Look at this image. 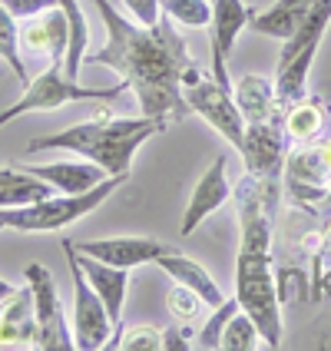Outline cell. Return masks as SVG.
<instances>
[{
    "label": "cell",
    "mask_w": 331,
    "mask_h": 351,
    "mask_svg": "<svg viewBox=\"0 0 331 351\" xmlns=\"http://www.w3.org/2000/svg\"><path fill=\"white\" fill-rule=\"evenodd\" d=\"M106 27V43L97 53H86L83 63L90 66H110L119 80L130 83L136 93L143 117L186 119V86L202 70L189 57L186 37L175 30L173 17H162L153 27H143L133 17H123L110 0H93Z\"/></svg>",
    "instance_id": "6da1fadb"
},
{
    "label": "cell",
    "mask_w": 331,
    "mask_h": 351,
    "mask_svg": "<svg viewBox=\"0 0 331 351\" xmlns=\"http://www.w3.org/2000/svg\"><path fill=\"white\" fill-rule=\"evenodd\" d=\"M278 193L258 182L255 176H245L235 189L238 206V258H235V298L242 312L255 322L265 348H278L285 338L282 322V302L272 272V209Z\"/></svg>",
    "instance_id": "7a4b0ae2"
},
{
    "label": "cell",
    "mask_w": 331,
    "mask_h": 351,
    "mask_svg": "<svg viewBox=\"0 0 331 351\" xmlns=\"http://www.w3.org/2000/svg\"><path fill=\"white\" fill-rule=\"evenodd\" d=\"M169 119L162 117H110L97 113L86 123H77L70 130H60L50 136H37L27 143V149H66L77 156L97 162L106 176H130L136 149L149 136L166 130Z\"/></svg>",
    "instance_id": "3957f363"
},
{
    "label": "cell",
    "mask_w": 331,
    "mask_h": 351,
    "mask_svg": "<svg viewBox=\"0 0 331 351\" xmlns=\"http://www.w3.org/2000/svg\"><path fill=\"white\" fill-rule=\"evenodd\" d=\"M126 179L130 176H106L99 186L86 189V193L77 195L60 193V195H47L40 202H30V206L0 209V226L3 229H17V232H57V229H66V226L79 222L83 215L99 209Z\"/></svg>",
    "instance_id": "277c9868"
},
{
    "label": "cell",
    "mask_w": 331,
    "mask_h": 351,
    "mask_svg": "<svg viewBox=\"0 0 331 351\" xmlns=\"http://www.w3.org/2000/svg\"><path fill=\"white\" fill-rule=\"evenodd\" d=\"M126 90H130L126 80H119L117 86H79L77 80L63 73V63H47V70L23 86L17 103L0 110V130L27 113H53L66 103H110V99L123 97Z\"/></svg>",
    "instance_id": "5b68a950"
},
{
    "label": "cell",
    "mask_w": 331,
    "mask_h": 351,
    "mask_svg": "<svg viewBox=\"0 0 331 351\" xmlns=\"http://www.w3.org/2000/svg\"><path fill=\"white\" fill-rule=\"evenodd\" d=\"M331 23V0H318L305 20L298 23L292 37L285 40L282 53H278V70H275V97L278 106L289 110L292 103L305 99V83H308V70H312L321 37Z\"/></svg>",
    "instance_id": "8992f818"
},
{
    "label": "cell",
    "mask_w": 331,
    "mask_h": 351,
    "mask_svg": "<svg viewBox=\"0 0 331 351\" xmlns=\"http://www.w3.org/2000/svg\"><path fill=\"white\" fill-rule=\"evenodd\" d=\"M63 255H66V269H70V282H73V348L79 351H99L106 348V341L113 338L117 325L106 312L103 298L97 289L90 285L86 272L77 262V242H63Z\"/></svg>",
    "instance_id": "52a82bcc"
},
{
    "label": "cell",
    "mask_w": 331,
    "mask_h": 351,
    "mask_svg": "<svg viewBox=\"0 0 331 351\" xmlns=\"http://www.w3.org/2000/svg\"><path fill=\"white\" fill-rule=\"evenodd\" d=\"M242 162L249 176L258 182H265L269 189L282 193L285 182V159H289V133L282 117L262 119V123H245V136H242Z\"/></svg>",
    "instance_id": "ba28073f"
},
{
    "label": "cell",
    "mask_w": 331,
    "mask_h": 351,
    "mask_svg": "<svg viewBox=\"0 0 331 351\" xmlns=\"http://www.w3.org/2000/svg\"><path fill=\"white\" fill-rule=\"evenodd\" d=\"M285 189L295 202L321 206V199L331 189V136L298 143V149H289L285 159Z\"/></svg>",
    "instance_id": "9c48e42d"
},
{
    "label": "cell",
    "mask_w": 331,
    "mask_h": 351,
    "mask_svg": "<svg viewBox=\"0 0 331 351\" xmlns=\"http://www.w3.org/2000/svg\"><path fill=\"white\" fill-rule=\"evenodd\" d=\"M186 103H189V113H199L212 126L219 136L225 139L232 149L242 146V136H245V117L238 113L235 106V97L229 86H222L215 77H199L186 86Z\"/></svg>",
    "instance_id": "30bf717a"
},
{
    "label": "cell",
    "mask_w": 331,
    "mask_h": 351,
    "mask_svg": "<svg viewBox=\"0 0 331 351\" xmlns=\"http://www.w3.org/2000/svg\"><path fill=\"white\" fill-rule=\"evenodd\" d=\"M23 278L34 295V312L40 325V348L43 351H66L73 348V332H66V318H63V302H60L57 282L47 265L30 262L23 269Z\"/></svg>",
    "instance_id": "8fae6325"
},
{
    "label": "cell",
    "mask_w": 331,
    "mask_h": 351,
    "mask_svg": "<svg viewBox=\"0 0 331 351\" xmlns=\"http://www.w3.org/2000/svg\"><path fill=\"white\" fill-rule=\"evenodd\" d=\"M249 20H252V10L242 0H212V23H209V30H212V77L229 90H232V80H229L225 63H229V53H232L238 34L249 27Z\"/></svg>",
    "instance_id": "7c38bea8"
},
{
    "label": "cell",
    "mask_w": 331,
    "mask_h": 351,
    "mask_svg": "<svg viewBox=\"0 0 331 351\" xmlns=\"http://www.w3.org/2000/svg\"><path fill=\"white\" fill-rule=\"evenodd\" d=\"M225 173H229L225 156H215L212 166L195 182L193 199H189V206H186V213H182V229H179L182 235H193L202 219H209L215 209H222V206L232 199V186H229Z\"/></svg>",
    "instance_id": "4fadbf2b"
},
{
    "label": "cell",
    "mask_w": 331,
    "mask_h": 351,
    "mask_svg": "<svg viewBox=\"0 0 331 351\" xmlns=\"http://www.w3.org/2000/svg\"><path fill=\"white\" fill-rule=\"evenodd\" d=\"M77 249L99 258V262L119 265V269H136V265H146V262H156V255L166 252L169 245H162L153 235H110V239L79 242Z\"/></svg>",
    "instance_id": "5bb4252c"
},
{
    "label": "cell",
    "mask_w": 331,
    "mask_h": 351,
    "mask_svg": "<svg viewBox=\"0 0 331 351\" xmlns=\"http://www.w3.org/2000/svg\"><path fill=\"white\" fill-rule=\"evenodd\" d=\"M20 50L43 57L47 63H63L66 57V14L63 7L43 10L37 17H27V23L20 27Z\"/></svg>",
    "instance_id": "9a60e30c"
},
{
    "label": "cell",
    "mask_w": 331,
    "mask_h": 351,
    "mask_svg": "<svg viewBox=\"0 0 331 351\" xmlns=\"http://www.w3.org/2000/svg\"><path fill=\"white\" fill-rule=\"evenodd\" d=\"M0 348H40V325L30 285L17 289L0 308Z\"/></svg>",
    "instance_id": "2e32d148"
},
{
    "label": "cell",
    "mask_w": 331,
    "mask_h": 351,
    "mask_svg": "<svg viewBox=\"0 0 331 351\" xmlns=\"http://www.w3.org/2000/svg\"><path fill=\"white\" fill-rule=\"evenodd\" d=\"M77 262H79V269L86 272L90 285L97 289V295L103 298V305H106V312L113 318V325L123 328V305H126V292H130V269L99 262V258L79 252V249H77Z\"/></svg>",
    "instance_id": "e0dca14e"
},
{
    "label": "cell",
    "mask_w": 331,
    "mask_h": 351,
    "mask_svg": "<svg viewBox=\"0 0 331 351\" xmlns=\"http://www.w3.org/2000/svg\"><path fill=\"white\" fill-rule=\"evenodd\" d=\"M232 97H235L238 113L245 117V123H262V119H275V117L285 113V110L278 106L272 77L245 73V77H238L232 83Z\"/></svg>",
    "instance_id": "ac0fdd59"
},
{
    "label": "cell",
    "mask_w": 331,
    "mask_h": 351,
    "mask_svg": "<svg viewBox=\"0 0 331 351\" xmlns=\"http://www.w3.org/2000/svg\"><path fill=\"white\" fill-rule=\"evenodd\" d=\"M156 265L169 275L173 282H182V285H189L193 292H199V298H202L209 308H215L219 302H225V295L219 289V282L209 275V269L199 265V262L189 258V255L175 252V249H166V252L156 255Z\"/></svg>",
    "instance_id": "d6986e66"
},
{
    "label": "cell",
    "mask_w": 331,
    "mask_h": 351,
    "mask_svg": "<svg viewBox=\"0 0 331 351\" xmlns=\"http://www.w3.org/2000/svg\"><path fill=\"white\" fill-rule=\"evenodd\" d=\"M27 173L40 176V179H47L57 193H66V195H77V193H86V189H93L99 186L106 173L99 169L97 162H90V159H63V162H50V166H23Z\"/></svg>",
    "instance_id": "ffe728a7"
},
{
    "label": "cell",
    "mask_w": 331,
    "mask_h": 351,
    "mask_svg": "<svg viewBox=\"0 0 331 351\" xmlns=\"http://www.w3.org/2000/svg\"><path fill=\"white\" fill-rule=\"evenodd\" d=\"M315 3H318V0H275L269 10L252 14L249 27H252L255 34H262V37H272V40H282V43H285V40L298 30V23L305 20V14L312 10Z\"/></svg>",
    "instance_id": "44dd1931"
},
{
    "label": "cell",
    "mask_w": 331,
    "mask_h": 351,
    "mask_svg": "<svg viewBox=\"0 0 331 351\" xmlns=\"http://www.w3.org/2000/svg\"><path fill=\"white\" fill-rule=\"evenodd\" d=\"M66 14V57H63V73L79 83V66L86 60V43H90V23L79 7V0H60Z\"/></svg>",
    "instance_id": "7402d4cb"
},
{
    "label": "cell",
    "mask_w": 331,
    "mask_h": 351,
    "mask_svg": "<svg viewBox=\"0 0 331 351\" xmlns=\"http://www.w3.org/2000/svg\"><path fill=\"white\" fill-rule=\"evenodd\" d=\"M282 119H285L289 139H295V143H312V139H318V133H321L325 113H321V103L298 99V103H292V106L282 113Z\"/></svg>",
    "instance_id": "603a6c76"
},
{
    "label": "cell",
    "mask_w": 331,
    "mask_h": 351,
    "mask_svg": "<svg viewBox=\"0 0 331 351\" xmlns=\"http://www.w3.org/2000/svg\"><path fill=\"white\" fill-rule=\"evenodd\" d=\"M0 60L10 66V73L17 77L20 86H27L30 77H27V66L20 60V27H17V17L0 3Z\"/></svg>",
    "instance_id": "cb8c5ba5"
},
{
    "label": "cell",
    "mask_w": 331,
    "mask_h": 351,
    "mask_svg": "<svg viewBox=\"0 0 331 351\" xmlns=\"http://www.w3.org/2000/svg\"><path fill=\"white\" fill-rule=\"evenodd\" d=\"M242 305H238V298H225V302H219L212 308V315L206 318V325L199 328V338H195V348H222V332H225V325H229V318L238 312Z\"/></svg>",
    "instance_id": "d4e9b609"
},
{
    "label": "cell",
    "mask_w": 331,
    "mask_h": 351,
    "mask_svg": "<svg viewBox=\"0 0 331 351\" xmlns=\"http://www.w3.org/2000/svg\"><path fill=\"white\" fill-rule=\"evenodd\" d=\"M258 345H262V335L255 328V322L238 308V312L229 318L225 332H222V348L225 351H252V348H258Z\"/></svg>",
    "instance_id": "484cf974"
},
{
    "label": "cell",
    "mask_w": 331,
    "mask_h": 351,
    "mask_svg": "<svg viewBox=\"0 0 331 351\" xmlns=\"http://www.w3.org/2000/svg\"><path fill=\"white\" fill-rule=\"evenodd\" d=\"M162 14L182 27H209L212 23V0H162Z\"/></svg>",
    "instance_id": "4316f807"
},
{
    "label": "cell",
    "mask_w": 331,
    "mask_h": 351,
    "mask_svg": "<svg viewBox=\"0 0 331 351\" xmlns=\"http://www.w3.org/2000/svg\"><path fill=\"white\" fill-rule=\"evenodd\" d=\"M106 348H123V351H159L162 348V332L153 325H136L130 332L117 328L113 338L106 341Z\"/></svg>",
    "instance_id": "83f0119b"
},
{
    "label": "cell",
    "mask_w": 331,
    "mask_h": 351,
    "mask_svg": "<svg viewBox=\"0 0 331 351\" xmlns=\"http://www.w3.org/2000/svg\"><path fill=\"white\" fill-rule=\"evenodd\" d=\"M166 305H169V312H173L179 322H193V318H199L202 308H209V305L199 298V292H193V289H189V285H182V282H175L173 289H169Z\"/></svg>",
    "instance_id": "f1b7e54d"
},
{
    "label": "cell",
    "mask_w": 331,
    "mask_h": 351,
    "mask_svg": "<svg viewBox=\"0 0 331 351\" xmlns=\"http://www.w3.org/2000/svg\"><path fill=\"white\" fill-rule=\"evenodd\" d=\"M123 7L130 10V17L143 23V27H153L162 17V0H123Z\"/></svg>",
    "instance_id": "f546056e"
},
{
    "label": "cell",
    "mask_w": 331,
    "mask_h": 351,
    "mask_svg": "<svg viewBox=\"0 0 331 351\" xmlns=\"http://www.w3.org/2000/svg\"><path fill=\"white\" fill-rule=\"evenodd\" d=\"M14 17H37L43 10H53L60 7V0H0Z\"/></svg>",
    "instance_id": "4dcf8cb0"
},
{
    "label": "cell",
    "mask_w": 331,
    "mask_h": 351,
    "mask_svg": "<svg viewBox=\"0 0 331 351\" xmlns=\"http://www.w3.org/2000/svg\"><path fill=\"white\" fill-rule=\"evenodd\" d=\"M182 332H175V328H169V332H162V348H195L193 341H186V338H179Z\"/></svg>",
    "instance_id": "1f68e13d"
},
{
    "label": "cell",
    "mask_w": 331,
    "mask_h": 351,
    "mask_svg": "<svg viewBox=\"0 0 331 351\" xmlns=\"http://www.w3.org/2000/svg\"><path fill=\"white\" fill-rule=\"evenodd\" d=\"M14 292H17V289H14L10 282H3V278H0V305H3V302H7V298H10Z\"/></svg>",
    "instance_id": "d6a6232c"
},
{
    "label": "cell",
    "mask_w": 331,
    "mask_h": 351,
    "mask_svg": "<svg viewBox=\"0 0 331 351\" xmlns=\"http://www.w3.org/2000/svg\"><path fill=\"white\" fill-rule=\"evenodd\" d=\"M0 229H3V226H0Z\"/></svg>",
    "instance_id": "836d02e7"
}]
</instances>
